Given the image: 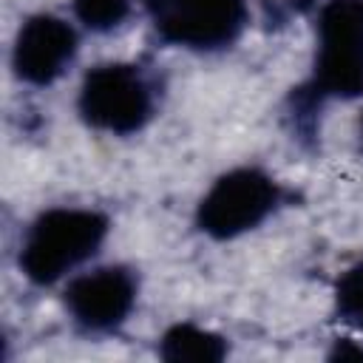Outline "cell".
Instances as JSON below:
<instances>
[{
    "instance_id": "1",
    "label": "cell",
    "mask_w": 363,
    "mask_h": 363,
    "mask_svg": "<svg viewBox=\"0 0 363 363\" xmlns=\"http://www.w3.org/2000/svg\"><path fill=\"white\" fill-rule=\"evenodd\" d=\"M108 218L91 210H51L34 221L20 252V267L34 284H54L96 252Z\"/></svg>"
},
{
    "instance_id": "2",
    "label": "cell",
    "mask_w": 363,
    "mask_h": 363,
    "mask_svg": "<svg viewBox=\"0 0 363 363\" xmlns=\"http://www.w3.org/2000/svg\"><path fill=\"white\" fill-rule=\"evenodd\" d=\"M315 88L320 94H363V0H329L318 20Z\"/></svg>"
},
{
    "instance_id": "3",
    "label": "cell",
    "mask_w": 363,
    "mask_h": 363,
    "mask_svg": "<svg viewBox=\"0 0 363 363\" xmlns=\"http://www.w3.org/2000/svg\"><path fill=\"white\" fill-rule=\"evenodd\" d=\"M150 91L133 65H99L79 91L82 116L111 133H133L150 119Z\"/></svg>"
},
{
    "instance_id": "4",
    "label": "cell",
    "mask_w": 363,
    "mask_h": 363,
    "mask_svg": "<svg viewBox=\"0 0 363 363\" xmlns=\"http://www.w3.org/2000/svg\"><path fill=\"white\" fill-rule=\"evenodd\" d=\"M156 31L190 48L230 45L247 20L244 0H145Z\"/></svg>"
},
{
    "instance_id": "5",
    "label": "cell",
    "mask_w": 363,
    "mask_h": 363,
    "mask_svg": "<svg viewBox=\"0 0 363 363\" xmlns=\"http://www.w3.org/2000/svg\"><path fill=\"white\" fill-rule=\"evenodd\" d=\"M278 190L261 170H233L221 176L199 207V227L213 238H233L252 230L275 207Z\"/></svg>"
},
{
    "instance_id": "6",
    "label": "cell",
    "mask_w": 363,
    "mask_h": 363,
    "mask_svg": "<svg viewBox=\"0 0 363 363\" xmlns=\"http://www.w3.org/2000/svg\"><path fill=\"white\" fill-rule=\"evenodd\" d=\"M74 51H77L74 28L60 17L37 14L20 28L14 45L17 77L31 85H48L65 71Z\"/></svg>"
},
{
    "instance_id": "7",
    "label": "cell",
    "mask_w": 363,
    "mask_h": 363,
    "mask_svg": "<svg viewBox=\"0 0 363 363\" xmlns=\"http://www.w3.org/2000/svg\"><path fill=\"white\" fill-rule=\"evenodd\" d=\"M133 298H136L133 278L119 267H105L77 278L65 295L77 323L94 332L113 329L116 323H122L133 306Z\"/></svg>"
},
{
    "instance_id": "8",
    "label": "cell",
    "mask_w": 363,
    "mask_h": 363,
    "mask_svg": "<svg viewBox=\"0 0 363 363\" xmlns=\"http://www.w3.org/2000/svg\"><path fill=\"white\" fill-rule=\"evenodd\" d=\"M224 354L227 346L218 335L190 323H179L162 337V357L170 363H216Z\"/></svg>"
},
{
    "instance_id": "9",
    "label": "cell",
    "mask_w": 363,
    "mask_h": 363,
    "mask_svg": "<svg viewBox=\"0 0 363 363\" xmlns=\"http://www.w3.org/2000/svg\"><path fill=\"white\" fill-rule=\"evenodd\" d=\"M77 17L94 28V31H108L119 26L128 14V0H74Z\"/></svg>"
},
{
    "instance_id": "10",
    "label": "cell",
    "mask_w": 363,
    "mask_h": 363,
    "mask_svg": "<svg viewBox=\"0 0 363 363\" xmlns=\"http://www.w3.org/2000/svg\"><path fill=\"white\" fill-rule=\"evenodd\" d=\"M337 312L346 323L363 329V264L352 267L337 284Z\"/></svg>"
},
{
    "instance_id": "11",
    "label": "cell",
    "mask_w": 363,
    "mask_h": 363,
    "mask_svg": "<svg viewBox=\"0 0 363 363\" xmlns=\"http://www.w3.org/2000/svg\"><path fill=\"white\" fill-rule=\"evenodd\" d=\"M332 357H340V360H346V357H357V360H363V349H354L352 343H337V349H335Z\"/></svg>"
}]
</instances>
